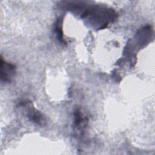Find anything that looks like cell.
I'll list each match as a JSON object with an SVG mask.
<instances>
[{"instance_id": "cell-1", "label": "cell", "mask_w": 155, "mask_h": 155, "mask_svg": "<svg viewBox=\"0 0 155 155\" xmlns=\"http://www.w3.org/2000/svg\"><path fill=\"white\" fill-rule=\"evenodd\" d=\"M83 10L81 13V18L87 21L97 29H102L109 24V22L114 21L117 17L116 12L108 7L101 5H93L87 7L83 5Z\"/></svg>"}, {"instance_id": "cell-2", "label": "cell", "mask_w": 155, "mask_h": 155, "mask_svg": "<svg viewBox=\"0 0 155 155\" xmlns=\"http://www.w3.org/2000/svg\"><path fill=\"white\" fill-rule=\"evenodd\" d=\"M19 107H22L24 109L27 117L30 120L38 125H41L44 122L43 115L34 107L31 102L22 101L20 103Z\"/></svg>"}, {"instance_id": "cell-3", "label": "cell", "mask_w": 155, "mask_h": 155, "mask_svg": "<svg viewBox=\"0 0 155 155\" xmlns=\"http://www.w3.org/2000/svg\"><path fill=\"white\" fill-rule=\"evenodd\" d=\"M16 72L14 64L1 59V81L2 82H10Z\"/></svg>"}, {"instance_id": "cell-4", "label": "cell", "mask_w": 155, "mask_h": 155, "mask_svg": "<svg viewBox=\"0 0 155 155\" xmlns=\"http://www.w3.org/2000/svg\"><path fill=\"white\" fill-rule=\"evenodd\" d=\"M62 19H58L56 24V27H55V31L57 35L58 39L62 42V43H65V41L63 38V33H62Z\"/></svg>"}]
</instances>
